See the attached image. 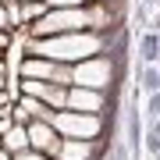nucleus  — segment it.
Masks as SVG:
<instances>
[{"instance_id": "8", "label": "nucleus", "mask_w": 160, "mask_h": 160, "mask_svg": "<svg viewBox=\"0 0 160 160\" xmlns=\"http://www.w3.org/2000/svg\"><path fill=\"white\" fill-rule=\"evenodd\" d=\"M39 11H43L39 4H29V7H25V11H22V18H36V14H39Z\"/></svg>"}, {"instance_id": "12", "label": "nucleus", "mask_w": 160, "mask_h": 160, "mask_svg": "<svg viewBox=\"0 0 160 160\" xmlns=\"http://www.w3.org/2000/svg\"><path fill=\"white\" fill-rule=\"evenodd\" d=\"M146 4H157V0H146Z\"/></svg>"}, {"instance_id": "9", "label": "nucleus", "mask_w": 160, "mask_h": 160, "mask_svg": "<svg viewBox=\"0 0 160 160\" xmlns=\"http://www.w3.org/2000/svg\"><path fill=\"white\" fill-rule=\"evenodd\" d=\"M0 160H7V153H4V149H0Z\"/></svg>"}, {"instance_id": "3", "label": "nucleus", "mask_w": 160, "mask_h": 160, "mask_svg": "<svg viewBox=\"0 0 160 160\" xmlns=\"http://www.w3.org/2000/svg\"><path fill=\"white\" fill-rule=\"evenodd\" d=\"M29 139H32V146H36V149H57V146H61V142H57V135L50 132V125H32Z\"/></svg>"}, {"instance_id": "11", "label": "nucleus", "mask_w": 160, "mask_h": 160, "mask_svg": "<svg viewBox=\"0 0 160 160\" xmlns=\"http://www.w3.org/2000/svg\"><path fill=\"white\" fill-rule=\"evenodd\" d=\"M25 4H36V0H25Z\"/></svg>"}, {"instance_id": "4", "label": "nucleus", "mask_w": 160, "mask_h": 160, "mask_svg": "<svg viewBox=\"0 0 160 160\" xmlns=\"http://www.w3.org/2000/svg\"><path fill=\"white\" fill-rule=\"evenodd\" d=\"M29 142H32V139H29V132H25L22 125H14V128H11V132L4 135V146L11 149V153H22V149L29 146Z\"/></svg>"}, {"instance_id": "1", "label": "nucleus", "mask_w": 160, "mask_h": 160, "mask_svg": "<svg viewBox=\"0 0 160 160\" xmlns=\"http://www.w3.org/2000/svg\"><path fill=\"white\" fill-rule=\"evenodd\" d=\"M125 132H128V149H132V157H139V142H142V125H139V110L135 107H128V118H125Z\"/></svg>"}, {"instance_id": "10", "label": "nucleus", "mask_w": 160, "mask_h": 160, "mask_svg": "<svg viewBox=\"0 0 160 160\" xmlns=\"http://www.w3.org/2000/svg\"><path fill=\"white\" fill-rule=\"evenodd\" d=\"M18 160H25V157H18ZM29 160H39V157H29Z\"/></svg>"}, {"instance_id": "5", "label": "nucleus", "mask_w": 160, "mask_h": 160, "mask_svg": "<svg viewBox=\"0 0 160 160\" xmlns=\"http://www.w3.org/2000/svg\"><path fill=\"white\" fill-rule=\"evenodd\" d=\"M146 153L160 160V121H149L146 125Z\"/></svg>"}, {"instance_id": "6", "label": "nucleus", "mask_w": 160, "mask_h": 160, "mask_svg": "<svg viewBox=\"0 0 160 160\" xmlns=\"http://www.w3.org/2000/svg\"><path fill=\"white\" fill-rule=\"evenodd\" d=\"M142 86H146L149 96L160 92V68H157V64H146V68H142Z\"/></svg>"}, {"instance_id": "7", "label": "nucleus", "mask_w": 160, "mask_h": 160, "mask_svg": "<svg viewBox=\"0 0 160 160\" xmlns=\"http://www.w3.org/2000/svg\"><path fill=\"white\" fill-rule=\"evenodd\" d=\"M146 114H149V121H160V92H153V96H149Z\"/></svg>"}, {"instance_id": "2", "label": "nucleus", "mask_w": 160, "mask_h": 160, "mask_svg": "<svg viewBox=\"0 0 160 160\" xmlns=\"http://www.w3.org/2000/svg\"><path fill=\"white\" fill-rule=\"evenodd\" d=\"M139 53H142L146 64H157V61H160V32L146 29L142 36H139Z\"/></svg>"}]
</instances>
